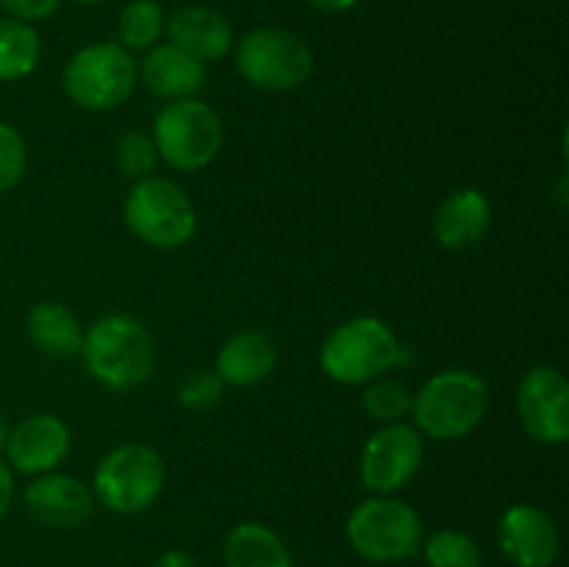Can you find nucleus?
Here are the masks:
<instances>
[{"instance_id": "obj_16", "label": "nucleus", "mask_w": 569, "mask_h": 567, "mask_svg": "<svg viewBox=\"0 0 569 567\" xmlns=\"http://www.w3.org/2000/svg\"><path fill=\"white\" fill-rule=\"evenodd\" d=\"M492 226V203L481 189H456L433 215V237L448 250H467L481 242Z\"/></svg>"}, {"instance_id": "obj_8", "label": "nucleus", "mask_w": 569, "mask_h": 567, "mask_svg": "<svg viewBox=\"0 0 569 567\" xmlns=\"http://www.w3.org/2000/svg\"><path fill=\"white\" fill-rule=\"evenodd\" d=\"M153 145L159 159H164L172 170H203L220 153V115L198 98L172 100L156 117Z\"/></svg>"}, {"instance_id": "obj_31", "label": "nucleus", "mask_w": 569, "mask_h": 567, "mask_svg": "<svg viewBox=\"0 0 569 567\" xmlns=\"http://www.w3.org/2000/svg\"><path fill=\"white\" fill-rule=\"evenodd\" d=\"M311 6H315V9H320V11H331V14H337V11H348V9H353L356 3H359V0H309Z\"/></svg>"}, {"instance_id": "obj_7", "label": "nucleus", "mask_w": 569, "mask_h": 567, "mask_svg": "<svg viewBox=\"0 0 569 567\" xmlns=\"http://www.w3.org/2000/svg\"><path fill=\"white\" fill-rule=\"evenodd\" d=\"M139 81L133 56L117 42H98L78 50L64 67V92L87 111H111L131 98Z\"/></svg>"}, {"instance_id": "obj_26", "label": "nucleus", "mask_w": 569, "mask_h": 567, "mask_svg": "<svg viewBox=\"0 0 569 567\" xmlns=\"http://www.w3.org/2000/svg\"><path fill=\"white\" fill-rule=\"evenodd\" d=\"M28 165V148L22 133L9 122H0V195L20 183Z\"/></svg>"}, {"instance_id": "obj_4", "label": "nucleus", "mask_w": 569, "mask_h": 567, "mask_svg": "<svg viewBox=\"0 0 569 567\" xmlns=\"http://www.w3.org/2000/svg\"><path fill=\"white\" fill-rule=\"evenodd\" d=\"M348 543L372 565H398L411 559L422 543V520L406 500L392 495L361 500L348 517Z\"/></svg>"}, {"instance_id": "obj_23", "label": "nucleus", "mask_w": 569, "mask_h": 567, "mask_svg": "<svg viewBox=\"0 0 569 567\" xmlns=\"http://www.w3.org/2000/svg\"><path fill=\"white\" fill-rule=\"evenodd\" d=\"M426 561L428 567H481L483 556L470 534L445 528L428 537Z\"/></svg>"}, {"instance_id": "obj_10", "label": "nucleus", "mask_w": 569, "mask_h": 567, "mask_svg": "<svg viewBox=\"0 0 569 567\" xmlns=\"http://www.w3.org/2000/svg\"><path fill=\"white\" fill-rule=\"evenodd\" d=\"M422 434L406 422H387L361 450V484L378 495H392L415 478L422 465Z\"/></svg>"}, {"instance_id": "obj_22", "label": "nucleus", "mask_w": 569, "mask_h": 567, "mask_svg": "<svg viewBox=\"0 0 569 567\" xmlns=\"http://www.w3.org/2000/svg\"><path fill=\"white\" fill-rule=\"evenodd\" d=\"M167 17L156 0H133L122 9L117 37L126 50H148L164 33Z\"/></svg>"}, {"instance_id": "obj_21", "label": "nucleus", "mask_w": 569, "mask_h": 567, "mask_svg": "<svg viewBox=\"0 0 569 567\" xmlns=\"http://www.w3.org/2000/svg\"><path fill=\"white\" fill-rule=\"evenodd\" d=\"M42 56L39 33L28 22L0 20V81L31 76Z\"/></svg>"}, {"instance_id": "obj_2", "label": "nucleus", "mask_w": 569, "mask_h": 567, "mask_svg": "<svg viewBox=\"0 0 569 567\" xmlns=\"http://www.w3.org/2000/svg\"><path fill=\"white\" fill-rule=\"evenodd\" d=\"M489 409V387L470 370H445L428 378L411 398V415L420 434L433 439H461L481 426Z\"/></svg>"}, {"instance_id": "obj_19", "label": "nucleus", "mask_w": 569, "mask_h": 567, "mask_svg": "<svg viewBox=\"0 0 569 567\" xmlns=\"http://www.w3.org/2000/svg\"><path fill=\"white\" fill-rule=\"evenodd\" d=\"M26 334L33 348L42 350L50 359H72L81 354V322L64 304H56V300H44L28 311Z\"/></svg>"}, {"instance_id": "obj_11", "label": "nucleus", "mask_w": 569, "mask_h": 567, "mask_svg": "<svg viewBox=\"0 0 569 567\" xmlns=\"http://www.w3.org/2000/svg\"><path fill=\"white\" fill-rule=\"evenodd\" d=\"M517 415L528 437L542 445H561L569 437V384L565 372L539 365L517 387Z\"/></svg>"}, {"instance_id": "obj_24", "label": "nucleus", "mask_w": 569, "mask_h": 567, "mask_svg": "<svg viewBox=\"0 0 569 567\" xmlns=\"http://www.w3.org/2000/svg\"><path fill=\"white\" fill-rule=\"evenodd\" d=\"M411 398L415 395L403 384L381 376L367 384V389L361 392V406L372 420L387 426V422H400L406 415H411Z\"/></svg>"}, {"instance_id": "obj_17", "label": "nucleus", "mask_w": 569, "mask_h": 567, "mask_svg": "<svg viewBox=\"0 0 569 567\" xmlns=\"http://www.w3.org/2000/svg\"><path fill=\"white\" fill-rule=\"evenodd\" d=\"M139 67V78L144 87L164 100H187L194 98L200 89L209 81L203 61L192 59L183 50L172 48V44H156Z\"/></svg>"}, {"instance_id": "obj_12", "label": "nucleus", "mask_w": 569, "mask_h": 567, "mask_svg": "<svg viewBox=\"0 0 569 567\" xmlns=\"http://www.w3.org/2000/svg\"><path fill=\"white\" fill-rule=\"evenodd\" d=\"M498 545L515 567H553L561 550V534L548 511L517 504L500 517Z\"/></svg>"}, {"instance_id": "obj_27", "label": "nucleus", "mask_w": 569, "mask_h": 567, "mask_svg": "<svg viewBox=\"0 0 569 567\" xmlns=\"http://www.w3.org/2000/svg\"><path fill=\"white\" fill-rule=\"evenodd\" d=\"M222 392H226V384H222V378L217 376L214 370H198L181 384L178 400H181L183 409L203 411L211 409L214 404H220Z\"/></svg>"}, {"instance_id": "obj_18", "label": "nucleus", "mask_w": 569, "mask_h": 567, "mask_svg": "<svg viewBox=\"0 0 569 567\" xmlns=\"http://www.w3.org/2000/svg\"><path fill=\"white\" fill-rule=\"evenodd\" d=\"M278 365V345L270 334L248 328L228 339L217 354V376L231 387H256L272 376Z\"/></svg>"}, {"instance_id": "obj_20", "label": "nucleus", "mask_w": 569, "mask_h": 567, "mask_svg": "<svg viewBox=\"0 0 569 567\" xmlns=\"http://www.w3.org/2000/svg\"><path fill=\"white\" fill-rule=\"evenodd\" d=\"M226 567H292V554L264 523H239L222 545Z\"/></svg>"}, {"instance_id": "obj_15", "label": "nucleus", "mask_w": 569, "mask_h": 567, "mask_svg": "<svg viewBox=\"0 0 569 567\" xmlns=\"http://www.w3.org/2000/svg\"><path fill=\"white\" fill-rule=\"evenodd\" d=\"M172 48L198 61H220L231 53L233 31L226 17L206 6H183L164 26Z\"/></svg>"}, {"instance_id": "obj_25", "label": "nucleus", "mask_w": 569, "mask_h": 567, "mask_svg": "<svg viewBox=\"0 0 569 567\" xmlns=\"http://www.w3.org/2000/svg\"><path fill=\"white\" fill-rule=\"evenodd\" d=\"M114 161L117 170L128 178H148L153 176L156 165H159V153H156L153 137L142 131H126L117 137L114 142Z\"/></svg>"}, {"instance_id": "obj_13", "label": "nucleus", "mask_w": 569, "mask_h": 567, "mask_svg": "<svg viewBox=\"0 0 569 567\" xmlns=\"http://www.w3.org/2000/svg\"><path fill=\"white\" fill-rule=\"evenodd\" d=\"M6 465L22 476H42L59 467L70 450V431L53 415H33L9 428Z\"/></svg>"}, {"instance_id": "obj_33", "label": "nucleus", "mask_w": 569, "mask_h": 567, "mask_svg": "<svg viewBox=\"0 0 569 567\" xmlns=\"http://www.w3.org/2000/svg\"><path fill=\"white\" fill-rule=\"evenodd\" d=\"M72 3H78V6H94V3H100V0H72Z\"/></svg>"}, {"instance_id": "obj_5", "label": "nucleus", "mask_w": 569, "mask_h": 567, "mask_svg": "<svg viewBox=\"0 0 569 567\" xmlns=\"http://www.w3.org/2000/svg\"><path fill=\"white\" fill-rule=\"evenodd\" d=\"M126 222L133 237L153 248L172 250L187 245L198 228L192 198L170 178H139L126 198Z\"/></svg>"}, {"instance_id": "obj_32", "label": "nucleus", "mask_w": 569, "mask_h": 567, "mask_svg": "<svg viewBox=\"0 0 569 567\" xmlns=\"http://www.w3.org/2000/svg\"><path fill=\"white\" fill-rule=\"evenodd\" d=\"M6 437H9V426H6V420L0 417V450L6 448Z\"/></svg>"}, {"instance_id": "obj_30", "label": "nucleus", "mask_w": 569, "mask_h": 567, "mask_svg": "<svg viewBox=\"0 0 569 567\" xmlns=\"http://www.w3.org/2000/svg\"><path fill=\"white\" fill-rule=\"evenodd\" d=\"M153 567H198V561H194L187 550H164V554L153 561Z\"/></svg>"}, {"instance_id": "obj_9", "label": "nucleus", "mask_w": 569, "mask_h": 567, "mask_svg": "<svg viewBox=\"0 0 569 567\" xmlns=\"http://www.w3.org/2000/svg\"><path fill=\"white\" fill-rule=\"evenodd\" d=\"M237 70L250 87L264 92H292L311 76V50L303 39L281 28H259L239 39Z\"/></svg>"}, {"instance_id": "obj_6", "label": "nucleus", "mask_w": 569, "mask_h": 567, "mask_svg": "<svg viewBox=\"0 0 569 567\" xmlns=\"http://www.w3.org/2000/svg\"><path fill=\"white\" fill-rule=\"evenodd\" d=\"M164 478L167 467L153 448L128 442L100 459L92 495L114 515H139L159 500Z\"/></svg>"}, {"instance_id": "obj_28", "label": "nucleus", "mask_w": 569, "mask_h": 567, "mask_svg": "<svg viewBox=\"0 0 569 567\" xmlns=\"http://www.w3.org/2000/svg\"><path fill=\"white\" fill-rule=\"evenodd\" d=\"M59 3L61 0H0V6L11 14V20L20 22L44 20V17H50L59 9Z\"/></svg>"}, {"instance_id": "obj_3", "label": "nucleus", "mask_w": 569, "mask_h": 567, "mask_svg": "<svg viewBox=\"0 0 569 567\" xmlns=\"http://www.w3.org/2000/svg\"><path fill=\"white\" fill-rule=\"evenodd\" d=\"M406 359V348L378 317H353L333 328L320 350V365L339 384H370Z\"/></svg>"}, {"instance_id": "obj_14", "label": "nucleus", "mask_w": 569, "mask_h": 567, "mask_svg": "<svg viewBox=\"0 0 569 567\" xmlns=\"http://www.w3.org/2000/svg\"><path fill=\"white\" fill-rule=\"evenodd\" d=\"M26 509L48 528H78L94 511V495L87 484L64 472H42L26 489Z\"/></svg>"}, {"instance_id": "obj_29", "label": "nucleus", "mask_w": 569, "mask_h": 567, "mask_svg": "<svg viewBox=\"0 0 569 567\" xmlns=\"http://www.w3.org/2000/svg\"><path fill=\"white\" fill-rule=\"evenodd\" d=\"M11 500H14V476H11V467L0 461V520L11 509Z\"/></svg>"}, {"instance_id": "obj_1", "label": "nucleus", "mask_w": 569, "mask_h": 567, "mask_svg": "<svg viewBox=\"0 0 569 567\" xmlns=\"http://www.w3.org/2000/svg\"><path fill=\"white\" fill-rule=\"evenodd\" d=\"M83 367L111 392L137 389L153 376L156 342L142 320L131 315H106L83 331Z\"/></svg>"}]
</instances>
